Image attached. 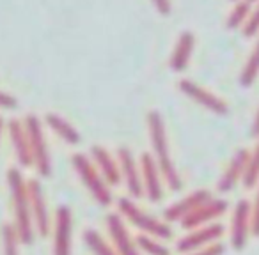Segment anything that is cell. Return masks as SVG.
Listing matches in <instances>:
<instances>
[{
  "instance_id": "22",
  "label": "cell",
  "mask_w": 259,
  "mask_h": 255,
  "mask_svg": "<svg viewBox=\"0 0 259 255\" xmlns=\"http://www.w3.org/2000/svg\"><path fill=\"white\" fill-rule=\"evenodd\" d=\"M257 75H259V39H257V43H255L254 50H252L250 57L245 62L243 69H241V75H240L241 87H250L252 83L255 82Z\"/></svg>"
},
{
  "instance_id": "4",
  "label": "cell",
  "mask_w": 259,
  "mask_h": 255,
  "mask_svg": "<svg viewBox=\"0 0 259 255\" xmlns=\"http://www.w3.org/2000/svg\"><path fill=\"white\" fill-rule=\"evenodd\" d=\"M73 169L78 174L80 181L83 183V186L87 188L93 198L103 208H108L112 204V193H110V186L107 184V181L103 179L98 169L94 167L93 160L89 156L82 155V152H76L71 158Z\"/></svg>"
},
{
  "instance_id": "15",
  "label": "cell",
  "mask_w": 259,
  "mask_h": 255,
  "mask_svg": "<svg viewBox=\"0 0 259 255\" xmlns=\"http://www.w3.org/2000/svg\"><path fill=\"white\" fill-rule=\"evenodd\" d=\"M248 158H250V151H247V149L236 151V155L233 156V160L229 162L222 177L219 179V184H217L220 193H229V191H233L236 188V184L240 181H243V176L247 172Z\"/></svg>"
},
{
  "instance_id": "7",
  "label": "cell",
  "mask_w": 259,
  "mask_h": 255,
  "mask_svg": "<svg viewBox=\"0 0 259 255\" xmlns=\"http://www.w3.org/2000/svg\"><path fill=\"white\" fill-rule=\"evenodd\" d=\"M224 227L220 223H209L204 227H197V229L190 230L187 236H183L176 244V250L181 253H190V251L201 250L213 243H219V239L224 236Z\"/></svg>"
},
{
  "instance_id": "13",
  "label": "cell",
  "mask_w": 259,
  "mask_h": 255,
  "mask_svg": "<svg viewBox=\"0 0 259 255\" xmlns=\"http://www.w3.org/2000/svg\"><path fill=\"white\" fill-rule=\"evenodd\" d=\"M180 89L185 96H188L190 99H194L195 103L201 105V107H204L206 110L213 112V114H217V115H227L229 114V105H227L222 97H219L217 94L209 92L208 89L197 85V83L192 82V80H181Z\"/></svg>"
},
{
  "instance_id": "21",
  "label": "cell",
  "mask_w": 259,
  "mask_h": 255,
  "mask_svg": "<svg viewBox=\"0 0 259 255\" xmlns=\"http://www.w3.org/2000/svg\"><path fill=\"white\" fill-rule=\"evenodd\" d=\"M83 241H85L87 248L93 251L94 255H117L110 243L105 241V237L98 232L96 229H85L83 230Z\"/></svg>"
},
{
  "instance_id": "5",
  "label": "cell",
  "mask_w": 259,
  "mask_h": 255,
  "mask_svg": "<svg viewBox=\"0 0 259 255\" xmlns=\"http://www.w3.org/2000/svg\"><path fill=\"white\" fill-rule=\"evenodd\" d=\"M23 126H25L27 137H29L30 155H32L34 167H36V170L39 172L41 177H50L52 176V160H50V151H48L47 140H45L41 121L34 114H30L25 117Z\"/></svg>"
},
{
  "instance_id": "3",
  "label": "cell",
  "mask_w": 259,
  "mask_h": 255,
  "mask_svg": "<svg viewBox=\"0 0 259 255\" xmlns=\"http://www.w3.org/2000/svg\"><path fill=\"white\" fill-rule=\"evenodd\" d=\"M117 209L121 218L126 220L128 223H132L142 234H148V236H153L156 239H170L172 237V229L169 227V223L162 222V220L146 213L144 209L135 204L134 198H128V197L119 198Z\"/></svg>"
},
{
  "instance_id": "31",
  "label": "cell",
  "mask_w": 259,
  "mask_h": 255,
  "mask_svg": "<svg viewBox=\"0 0 259 255\" xmlns=\"http://www.w3.org/2000/svg\"><path fill=\"white\" fill-rule=\"evenodd\" d=\"M155 8L158 9V13L162 16H169L170 15V0H153Z\"/></svg>"
},
{
  "instance_id": "12",
  "label": "cell",
  "mask_w": 259,
  "mask_h": 255,
  "mask_svg": "<svg viewBox=\"0 0 259 255\" xmlns=\"http://www.w3.org/2000/svg\"><path fill=\"white\" fill-rule=\"evenodd\" d=\"M107 230L110 234L112 246L117 251V255H141L137 248V243L130 234L124 220L119 213H110L107 216Z\"/></svg>"
},
{
  "instance_id": "9",
  "label": "cell",
  "mask_w": 259,
  "mask_h": 255,
  "mask_svg": "<svg viewBox=\"0 0 259 255\" xmlns=\"http://www.w3.org/2000/svg\"><path fill=\"white\" fill-rule=\"evenodd\" d=\"M227 208H229L227 200L211 197L209 200H206L204 204H201L199 208H195L194 211H192L187 218L181 220L180 223L185 230H194V229H197V227L209 225V223L215 222L217 218H220V216L226 215Z\"/></svg>"
},
{
  "instance_id": "23",
  "label": "cell",
  "mask_w": 259,
  "mask_h": 255,
  "mask_svg": "<svg viewBox=\"0 0 259 255\" xmlns=\"http://www.w3.org/2000/svg\"><path fill=\"white\" fill-rule=\"evenodd\" d=\"M135 243H137L139 251H144L148 255H170V250L165 244H162V241L148 234H139L135 237Z\"/></svg>"
},
{
  "instance_id": "25",
  "label": "cell",
  "mask_w": 259,
  "mask_h": 255,
  "mask_svg": "<svg viewBox=\"0 0 259 255\" xmlns=\"http://www.w3.org/2000/svg\"><path fill=\"white\" fill-rule=\"evenodd\" d=\"M252 11V6L248 4L247 0H238V4L234 6V9L231 11L229 18H227V29H238L243 27L247 22L248 15Z\"/></svg>"
},
{
  "instance_id": "1",
  "label": "cell",
  "mask_w": 259,
  "mask_h": 255,
  "mask_svg": "<svg viewBox=\"0 0 259 255\" xmlns=\"http://www.w3.org/2000/svg\"><path fill=\"white\" fill-rule=\"evenodd\" d=\"M148 130L153 145V158H155L156 165H158L163 181H165V184L172 191H181L183 190V181H181V176L176 170L172 156H170L165 124H163V119L160 115V112L151 110L148 114Z\"/></svg>"
},
{
  "instance_id": "16",
  "label": "cell",
  "mask_w": 259,
  "mask_h": 255,
  "mask_svg": "<svg viewBox=\"0 0 259 255\" xmlns=\"http://www.w3.org/2000/svg\"><path fill=\"white\" fill-rule=\"evenodd\" d=\"M211 198V193L208 190H195L192 193H188L187 197H183L181 200L174 202L172 206L163 211V220L167 223L181 222L183 218H187L195 208H199L201 204H204L206 200Z\"/></svg>"
},
{
  "instance_id": "18",
  "label": "cell",
  "mask_w": 259,
  "mask_h": 255,
  "mask_svg": "<svg viewBox=\"0 0 259 255\" xmlns=\"http://www.w3.org/2000/svg\"><path fill=\"white\" fill-rule=\"evenodd\" d=\"M9 130V138H11L13 149H15L16 160L22 167H34L32 163V155H30V145H29V137H27L25 126L18 119H11L8 122Z\"/></svg>"
},
{
  "instance_id": "27",
  "label": "cell",
  "mask_w": 259,
  "mask_h": 255,
  "mask_svg": "<svg viewBox=\"0 0 259 255\" xmlns=\"http://www.w3.org/2000/svg\"><path fill=\"white\" fill-rule=\"evenodd\" d=\"M259 34V4L255 6V9H252L248 15L247 22L243 25V36L245 37H254Z\"/></svg>"
},
{
  "instance_id": "20",
  "label": "cell",
  "mask_w": 259,
  "mask_h": 255,
  "mask_svg": "<svg viewBox=\"0 0 259 255\" xmlns=\"http://www.w3.org/2000/svg\"><path fill=\"white\" fill-rule=\"evenodd\" d=\"M45 122L48 124L52 131H54L57 137H61L66 144L76 145L80 144V133L73 128V124H69L64 117H61L59 114H47L45 115Z\"/></svg>"
},
{
  "instance_id": "6",
  "label": "cell",
  "mask_w": 259,
  "mask_h": 255,
  "mask_svg": "<svg viewBox=\"0 0 259 255\" xmlns=\"http://www.w3.org/2000/svg\"><path fill=\"white\" fill-rule=\"evenodd\" d=\"M252 234V206L241 198L236 202L231 218V246L234 250H243Z\"/></svg>"
},
{
  "instance_id": "17",
  "label": "cell",
  "mask_w": 259,
  "mask_h": 255,
  "mask_svg": "<svg viewBox=\"0 0 259 255\" xmlns=\"http://www.w3.org/2000/svg\"><path fill=\"white\" fill-rule=\"evenodd\" d=\"M91 158H93L94 167L98 169V172L103 176V179L107 181L108 186H115L121 183V170H119V163L114 156L110 155V151H107L101 145H93L91 149Z\"/></svg>"
},
{
  "instance_id": "24",
  "label": "cell",
  "mask_w": 259,
  "mask_h": 255,
  "mask_svg": "<svg viewBox=\"0 0 259 255\" xmlns=\"http://www.w3.org/2000/svg\"><path fill=\"white\" fill-rule=\"evenodd\" d=\"M2 246H4V255H20V237L13 223L2 225Z\"/></svg>"
},
{
  "instance_id": "33",
  "label": "cell",
  "mask_w": 259,
  "mask_h": 255,
  "mask_svg": "<svg viewBox=\"0 0 259 255\" xmlns=\"http://www.w3.org/2000/svg\"><path fill=\"white\" fill-rule=\"evenodd\" d=\"M2 131H4V117L0 115V137H2Z\"/></svg>"
},
{
  "instance_id": "29",
  "label": "cell",
  "mask_w": 259,
  "mask_h": 255,
  "mask_svg": "<svg viewBox=\"0 0 259 255\" xmlns=\"http://www.w3.org/2000/svg\"><path fill=\"white\" fill-rule=\"evenodd\" d=\"M252 206V236L259 237V190Z\"/></svg>"
},
{
  "instance_id": "11",
  "label": "cell",
  "mask_w": 259,
  "mask_h": 255,
  "mask_svg": "<svg viewBox=\"0 0 259 255\" xmlns=\"http://www.w3.org/2000/svg\"><path fill=\"white\" fill-rule=\"evenodd\" d=\"M117 163L121 170V181H124L126 190L132 195V198H141L144 195L141 179V165L135 160L134 152L128 147H121L117 151Z\"/></svg>"
},
{
  "instance_id": "26",
  "label": "cell",
  "mask_w": 259,
  "mask_h": 255,
  "mask_svg": "<svg viewBox=\"0 0 259 255\" xmlns=\"http://www.w3.org/2000/svg\"><path fill=\"white\" fill-rule=\"evenodd\" d=\"M257 183H259V142L254 147V151L250 152V158H248L247 172L243 176V186L254 188Z\"/></svg>"
},
{
  "instance_id": "30",
  "label": "cell",
  "mask_w": 259,
  "mask_h": 255,
  "mask_svg": "<svg viewBox=\"0 0 259 255\" xmlns=\"http://www.w3.org/2000/svg\"><path fill=\"white\" fill-rule=\"evenodd\" d=\"M18 107V101H16L15 96L8 92H2L0 90V108H6V110H13V108Z\"/></svg>"
},
{
  "instance_id": "34",
  "label": "cell",
  "mask_w": 259,
  "mask_h": 255,
  "mask_svg": "<svg viewBox=\"0 0 259 255\" xmlns=\"http://www.w3.org/2000/svg\"><path fill=\"white\" fill-rule=\"evenodd\" d=\"M247 2H248V4L252 6V4H255V2H257V0H247Z\"/></svg>"
},
{
  "instance_id": "2",
  "label": "cell",
  "mask_w": 259,
  "mask_h": 255,
  "mask_svg": "<svg viewBox=\"0 0 259 255\" xmlns=\"http://www.w3.org/2000/svg\"><path fill=\"white\" fill-rule=\"evenodd\" d=\"M8 184L11 191L13 213H15V229L18 232L20 243L32 244L34 243V222L30 213L29 191H27V181L20 169L13 167L8 170Z\"/></svg>"
},
{
  "instance_id": "8",
  "label": "cell",
  "mask_w": 259,
  "mask_h": 255,
  "mask_svg": "<svg viewBox=\"0 0 259 255\" xmlns=\"http://www.w3.org/2000/svg\"><path fill=\"white\" fill-rule=\"evenodd\" d=\"M27 191H29L30 213H32L34 229L39 232L41 237H47L50 232V213H48L47 198L39 181L30 179L27 183Z\"/></svg>"
},
{
  "instance_id": "32",
  "label": "cell",
  "mask_w": 259,
  "mask_h": 255,
  "mask_svg": "<svg viewBox=\"0 0 259 255\" xmlns=\"http://www.w3.org/2000/svg\"><path fill=\"white\" fill-rule=\"evenodd\" d=\"M252 135H254V137H259V108H257V112H255L254 124H252Z\"/></svg>"
},
{
  "instance_id": "28",
  "label": "cell",
  "mask_w": 259,
  "mask_h": 255,
  "mask_svg": "<svg viewBox=\"0 0 259 255\" xmlns=\"http://www.w3.org/2000/svg\"><path fill=\"white\" fill-rule=\"evenodd\" d=\"M224 253V244L222 243H213L206 248H201V250L190 251L187 255H222Z\"/></svg>"
},
{
  "instance_id": "19",
  "label": "cell",
  "mask_w": 259,
  "mask_h": 255,
  "mask_svg": "<svg viewBox=\"0 0 259 255\" xmlns=\"http://www.w3.org/2000/svg\"><path fill=\"white\" fill-rule=\"evenodd\" d=\"M194 44H195V36L190 30H185L180 36V39H178L176 46H174L172 55H170V69L172 71L180 73L187 69L192 57V52H194Z\"/></svg>"
},
{
  "instance_id": "14",
  "label": "cell",
  "mask_w": 259,
  "mask_h": 255,
  "mask_svg": "<svg viewBox=\"0 0 259 255\" xmlns=\"http://www.w3.org/2000/svg\"><path fill=\"white\" fill-rule=\"evenodd\" d=\"M73 216L68 206H59L54 225V255H71Z\"/></svg>"
},
{
  "instance_id": "10",
  "label": "cell",
  "mask_w": 259,
  "mask_h": 255,
  "mask_svg": "<svg viewBox=\"0 0 259 255\" xmlns=\"http://www.w3.org/2000/svg\"><path fill=\"white\" fill-rule=\"evenodd\" d=\"M139 165H141L142 191L148 197V200L156 204V202H160L163 198V181L158 165H156L153 155H149V152H144L141 156Z\"/></svg>"
}]
</instances>
